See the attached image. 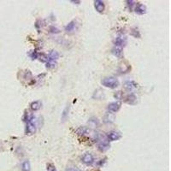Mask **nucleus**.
Here are the masks:
<instances>
[{
  "mask_svg": "<svg viewBox=\"0 0 171 171\" xmlns=\"http://www.w3.org/2000/svg\"><path fill=\"white\" fill-rule=\"evenodd\" d=\"M23 121L26 122V134L32 135L36 132V125L34 123V116L29 113H26L23 116Z\"/></svg>",
  "mask_w": 171,
  "mask_h": 171,
  "instance_id": "nucleus-1",
  "label": "nucleus"
},
{
  "mask_svg": "<svg viewBox=\"0 0 171 171\" xmlns=\"http://www.w3.org/2000/svg\"><path fill=\"white\" fill-rule=\"evenodd\" d=\"M96 140L98 142V149L100 152H104L110 149V141L107 140L106 137H104L102 134H97Z\"/></svg>",
  "mask_w": 171,
  "mask_h": 171,
  "instance_id": "nucleus-2",
  "label": "nucleus"
},
{
  "mask_svg": "<svg viewBox=\"0 0 171 171\" xmlns=\"http://www.w3.org/2000/svg\"><path fill=\"white\" fill-rule=\"evenodd\" d=\"M59 57V54L57 51H50L48 57H46V68H53L57 64V60Z\"/></svg>",
  "mask_w": 171,
  "mask_h": 171,
  "instance_id": "nucleus-3",
  "label": "nucleus"
},
{
  "mask_svg": "<svg viewBox=\"0 0 171 171\" xmlns=\"http://www.w3.org/2000/svg\"><path fill=\"white\" fill-rule=\"evenodd\" d=\"M101 83L104 87L105 88H110V89H115V88H117L119 87V80L115 78V77H105L101 81Z\"/></svg>",
  "mask_w": 171,
  "mask_h": 171,
  "instance_id": "nucleus-4",
  "label": "nucleus"
},
{
  "mask_svg": "<svg viewBox=\"0 0 171 171\" xmlns=\"http://www.w3.org/2000/svg\"><path fill=\"white\" fill-rule=\"evenodd\" d=\"M81 162L87 165H91L94 163V157L90 152H86L81 157Z\"/></svg>",
  "mask_w": 171,
  "mask_h": 171,
  "instance_id": "nucleus-5",
  "label": "nucleus"
},
{
  "mask_svg": "<svg viewBox=\"0 0 171 171\" xmlns=\"http://www.w3.org/2000/svg\"><path fill=\"white\" fill-rule=\"evenodd\" d=\"M106 138L109 141H116L122 138V133L118 132V131L112 130V131H110L107 133Z\"/></svg>",
  "mask_w": 171,
  "mask_h": 171,
  "instance_id": "nucleus-6",
  "label": "nucleus"
},
{
  "mask_svg": "<svg viewBox=\"0 0 171 171\" xmlns=\"http://www.w3.org/2000/svg\"><path fill=\"white\" fill-rule=\"evenodd\" d=\"M127 43H128V39H127V38H126L125 36H123V35L118 36V37H116V38L114 40L115 46H118V47H121V48L126 46Z\"/></svg>",
  "mask_w": 171,
  "mask_h": 171,
  "instance_id": "nucleus-7",
  "label": "nucleus"
},
{
  "mask_svg": "<svg viewBox=\"0 0 171 171\" xmlns=\"http://www.w3.org/2000/svg\"><path fill=\"white\" fill-rule=\"evenodd\" d=\"M121 106H122L121 102L116 101V102H112L109 104L107 109H108V110L110 111V113H116V112H117L118 110L121 109Z\"/></svg>",
  "mask_w": 171,
  "mask_h": 171,
  "instance_id": "nucleus-8",
  "label": "nucleus"
},
{
  "mask_svg": "<svg viewBox=\"0 0 171 171\" xmlns=\"http://www.w3.org/2000/svg\"><path fill=\"white\" fill-rule=\"evenodd\" d=\"M133 10H134L135 13L138 14V15H143V14L146 13V7H145V5H144L143 4H140V3L135 4V6H134Z\"/></svg>",
  "mask_w": 171,
  "mask_h": 171,
  "instance_id": "nucleus-9",
  "label": "nucleus"
},
{
  "mask_svg": "<svg viewBox=\"0 0 171 171\" xmlns=\"http://www.w3.org/2000/svg\"><path fill=\"white\" fill-rule=\"evenodd\" d=\"M124 101H125V103H127V104H128L133 105V104H135L137 103L136 96L134 95L133 93L128 94V95L124 98Z\"/></svg>",
  "mask_w": 171,
  "mask_h": 171,
  "instance_id": "nucleus-10",
  "label": "nucleus"
},
{
  "mask_svg": "<svg viewBox=\"0 0 171 171\" xmlns=\"http://www.w3.org/2000/svg\"><path fill=\"white\" fill-rule=\"evenodd\" d=\"M94 7H95L96 10L99 13H103L104 11L105 5H104V3L101 0H96V1H94Z\"/></svg>",
  "mask_w": 171,
  "mask_h": 171,
  "instance_id": "nucleus-11",
  "label": "nucleus"
},
{
  "mask_svg": "<svg viewBox=\"0 0 171 171\" xmlns=\"http://www.w3.org/2000/svg\"><path fill=\"white\" fill-rule=\"evenodd\" d=\"M124 88H125V90H127V91L128 92H132L133 91L134 89H136L137 88H138V85H137L134 81H133V80H128V81H127V82H125V84H124Z\"/></svg>",
  "mask_w": 171,
  "mask_h": 171,
  "instance_id": "nucleus-12",
  "label": "nucleus"
},
{
  "mask_svg": "<svg viewBox=\"0 0 171 171\" xmlns=\"http://www.w3.org/2000/svg\"><path fill=\"white\" fill-rule=\"evenodd\" d=\"M92 132V130L88 128V127H80L78 129L76 130L75 133L78 134V135H88L90 134Z\"/></svg>",
  "mask_w": 171,
  "mask_h": 171,
  "instance_id": "nucleus-13",
  "label": "nucleus"
},
{
  "mask_svg": "<svg viewBox=\"0 0 171 171\" xmlns=\"http://www.w3.org/2000/svg\"><path fill=\"white\" fill-rule=\"evenodd\" d=\"M111 53L114 55L115 57H118V58H121L122 57V48L121 47H118V46H114L112 49H111Z\"/></svg>",
  "mask_w": 171,
  "mask_h": 171,
  "instance_id": "nucleus-14",
  "label": "nucleus"
},
{
  "mask_svg": "<svg viewBox=\"0 0 171 171\" xmlns=\"http://www.w3.org/2000/svg\"><path fill=\"white\" fill-rule=\"evenodd\" d=\"M76 27V22L75 21H71L70 22H68L66 26H65L64 29L67 33H70L75 29Z\"/></svg>",
  "mask_w": 171,
  "mask_h": 171,
  "instance_id": "nucleus-15",
  "label": "nucleus"
},
{
  "mask_svg": "<svg viewBox=\"0 0 171 171\" xmlns=\"http://www.w3.org/2000/svg\"><path fill=\"white\" fill-rule=\"evenodd\" d=\"M42 106V103L41 101H39V100H36V101H34V102L31 103L30 104V108L31 110H34V111H37L39 110Z\"/></svg>",
  "mask_w": 171,
  "mask_h": 171,
  "instance_id": "nucleus-16",
  "label": "nucleus"
},
{
  "mask_svg": "<svg viewBox=\"0 0 171 171\" xmlns=\"http://www.w3.org/2000/svg\"><path fill=\"white\" fill-rule=\"evenodd\" d=\"M22 171H30V163L28 161H24L22 164Z\"/></svg>",
  "mask_w": 171,
  "mask_h": 171,
  "instance_id": "nucleus-17",
  "label": "nucleus"
},
{
  "mask_svg": "<svg viewBox=\"0 0 171 171\" xmlns=\"http://www.w3.org/2000/svg\"><path fill=\"white\" fill-rule=\"evenodd\" d=\"M131 35L133 36L134 38H140V31L137 29L136 27H133L131 29Z\"/></svg>",
  "mask_w": 171,
  "mask_h": 171,
  "instance_id": "nucleus-18",
  "label": "nucleus"
},
{
  "mask_svg": "<svg viewBox=\"0 0 171 171\" xmlns=\"http://www.w3.org/2000/svg\"><path fill=\"white\" fill-rule=\"evenodd\" d=\"M113 120H114V116L111 115V113H108V114L104 116V122H113Z\"/></svg>",
  "mask_w": 171,
  "mask_h": 171,
  "instance_id": "nucleus-19",
  "label": "nucleus"
},
{
  "mask_svg": "<svg viewBox=\"0 0 171 171\" xmlns=\"http://www.w3.org/2000/svg\"><path fill=\"white\" fill-rule=\"evenodd\" d=\"M126 3H127V6L128 7V10L130 11H132L135 6V2L133 0H128V1H126Z\"/></svg>",
  "mask_w": 171,
  "mask_h": 171,
  "instance_id": "nucleus-20",
  "label": "nucleus"
},
{
  "mask_svg": "<svg viewBox=\"0 0 171 171\" xmlns=\"http://www.w3.org/2000/svg\"><path fill=\"white\" fill-rule=\"evenodd\" d=\"M29 56H30V57L33 59V60H34V59H37V58H39V54L36 51H32L30 53H29Z\"/></svg>",
  "mask_w": 171,
  "mask_h": 171,
  "instance_id": "nucleus-21",
  "label": "nucleus"
},
{
  "mask_svg": "<svg viewBox=\"0 0 171 171\" xmlns=\"http://www.w3.org/2000/svg\"><path fill=\"white\" fill-rule=\"evenodd\" d=\"M46 169H47V171H57L56 167L52 164H47V165H46Z\"/></svg>",
  "mask_w": 171,
  "mask_h": 171,
  "instance_id": "nucleus-22",
  "label": "nucleus"
},
{
  "mask_svg": "<svg viewBox=\"0 0 171 171\" xmlns=\"http://www.w3.org/2000/svg\"><path fill=\"white\" fill-rule=\"evenodd\" d=\"M49 31L50 33H51V34H58V33H60V30L57 28V27H53V26H51V27L49 28Z\"/></svg>",
  "mask_w": 171,
  "mask_h": 171,
  "instance_id": "nucleus-23",
  "label": "nucleus"
},
{
  "mask_svg": "<svg viewBox=\"0 0 171 171\" xmlns=\"http://www.w3.org/2000/svg\"><path fill=\"white\" fill-rule=\"evenodd\" d=\"M114 97L116 98V99H118V100H120V99H122V98H123V96H122V92H116V93L114 94Z\"/></svg>",
  "mask_w": 171,
  "mask_h": 171,
  "instance_id": "nucleus-24",
  "label": "nucleus"
},
{
  "mask_svg": "<svg viewBox=\"0 0 171 171\" xmlns=\"http://www.w3.org/2000/svg\"><path fill=\"white\" fill-rule=\"evenodd\" d=\"M66 171H80V169H78L75 166H68L67 169H66Z\"/></svg>",
  "mask_w": 171,
  "mask_h": 171,
  "instance_id": "nucleus-25",
  "label": "nucleus"
},
{
  "mask_svg": "<svg viewBox=\"0 0 171 171\" xmlns=\"http://www.w3.org/2000/svg\"><path fill=\"white\" fill-rule=\"evenodd\" d=\"M68 110V108L67 107L64 110H63V121H65V119L67 117V116H68V113H67V111Z\"/></svg>",
  "mask_w": 171,
  "mask_h": 171,
  "instance_id": "nucleus-26",
  "label": "nucleus"
},
{
  "mask_svg": "<svg viewBox=\"0 0 171 171\" xmlns=\"http://www.w3.org/2000/svg\"><path fill=\"white\" fill-rule=\"evenodd\" d=\"M71 3H80V1H71Z\"/></svg>",
  "mask_w": 171,
  "mask_h": 171,
  "instance_id": "nucleus-27",
  "label": "nucleus"
}]
</instances>
